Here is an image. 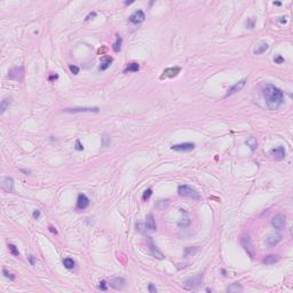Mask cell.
<instances>
[{
	"label": "cell",
	"mask_w": 293,
	"mask_h": 293,
	"mask_svg": "<svg viewBox=\"0 0 293 293\" xmlns=\"http://www.w3.org/2000/svg\"><path fill=\"white\" fill-rule=\"evenodd\" d=\"M49 230H50V231H52L53 234H57V230L55 229L54 227H49Z\"/></svg>",
	"instance_id": "44"
},
{
	"label": "cell",
	"mask_w": 293,
	"mask_h": 293,
	"mask_svg": "<svg viewBox=\"0 0 293 293\" xmlns=\"http://www.w3.org/2000/svg\"><path fill=\"white\" fill-rule=\"evenodd\" d=\"M148 290H149V292H150V293H157V289H156V286H155L152 283H150V284H149V286H148Z\"/></svg>",
	"instance_id": "36"
},
{
	"label": "cell",
	"mask_w": 293,
	"mask_h": 293,
	"mask_svg": "<svg viewBox=\"0 0 293 293\" xmlns=\"http://www.w3.org/2000/svg\"><path fill=\"white\" fill-rule=\"evenodd\" d=\"M28 260H29V262H30V265L31 266H33L34 265V262H36V258H34L33 256H28Z\"/></svg>",
	"instance_id": "38"
},
{
	"label": "cell",
	"mask_w": 293,
	"mask_h": 293,
	"mask_svg": "<svg viewBox=\"0 0 293 293\" xmlns=\"http://www.w3.org/2000/svg\"><path fill=\"white\" fill-rule=\"evenodd\" d=\"M2 274H4L5 277H6V278H9V279H11V281H13V279H15V276H14L13 274H11V273H8V271L6 270V269H5V268L2 269Z\"/></svg>",
	"instance_id": "32"
},
{
	"label": "cell",
	"mask_w": 293,
	"mask_h": 293,
	"mask_svg": "<svg viewBox=\"0 0 293 293\" xmlns=\"http://www.w3.org/2000/svg\"><path fill=\"white\" fill-rule=\"evenodd\" d=\"M271 156H273L275 159H277V160L284 159V158H285V149H284V146H277V148L273 149V150H271Z\"/></svg>",
	"instance_id": "17"
},
{
	"label": "cell",
	"mask_w": 293,
	"mask_h": 293,
	"mask_svg": "<svg viewBox=\"0 0 293 293\" xmlns=\"http://www.w3.org/2000/svg\"><path fill=\"white\" fill-rule=\"evenodd\" d=\"M63 265L65 268H68V269H72V268L75 267V261L71 259V258H67V259L63 260Z\"/></svg>",
	"instance_id": "28"
},
{
	"label": "cell",
	"mask_w": 293,
	"mask_h": 293,
	"mask_svg": "<svg viewBox=\"0 0 293 293\" xmlns=\"http://www.w3.org/2000/svg\"><path fill=\"white\" fill-rule=\"evenodd\" d=\"M11 98H5L4 100L1 101V103H0V113H1V115L7 110V108L9 107V104H11Z\"/></svg>",
	"instance_id": "23"
},
{
	"label": "cell",
	"mask_w": 293,
	"mask_h": 293,
	"mask_svg": "<svg viewBox=\"0 0 293 293\" xmlns=\"http://www.w3.org/2000/svg\"><path fill=\"white\" fill-rule=\"evenodd\" d=\"M88 205H90V199H88V197H87L86 195H84V194H80V195L78 196V199H77V210L79 211L86 210L87 207H88Z\"/></svg>",
	"instance_id": "12"
},
{
	"label": "cell",
	"mask_w": 293,
	"mask_h": 293,
	"mask_svg": "<svg viewBox=\"0 0 293 293\" xmlns=\"http://www.w3.org/2000/svg\"><path fill=\"white\" fill-rule=\"evenodd\" d=\"M241 244L242 246H243V248L245 250V252L250 256V258L253 259V258H254V254H256V251H254V247H253V244H252V241H251V238H250V236H247V235L242 236Z\"/></svg>",
	"instance_id": "5"
},
{
	"label": "cell",
	"mask_w": 293,
	"mask_h": 293,
	"mask_svg": "<svg viewBox=\"0 0 293 293\" xmlns=\"http://www.w3.org/2000/svg\"><path fill=\"white\" fill-rule=\"evenodd\" d=\"M177 194L180 196H183V197H188V198L195 199V200H200V195L199 192L194 189L190 186H187V184H182V186H179L177 188Z\"/></svg>",
	"instance_id": "2"
},
{
	"label": "cell",
	"mask_w": 293,
	"mask_h": 293,
	"mask_svg": "<svg viewBox=\"0 0 293 293\" xmlns=\"http://www.w3.org/2000/svg\"><path fill=\"white\" fill-rule=\"evenodd\" d=\"M109 285L115 290H123L126 286V281L123 277H116L110 279Z\"/></svg>",
	"instance_id": "14"
},
{
	"label": "cell",
	"mask_w": 293,
	"mask_h": 293,
	"mask_svg": "<svg viewBox=\"0 0 293 293\" xmlns=\"http://www.w3.org/2000/svg\"><path fill=\"white\" fill-rule=\"evenodd\" d=\"M40 216V211L39 210H34V212H33V219H36L37 220L38 218Z\"/></svg>",
	"instance_id": "40"
},
{
	"label": "cell",
	"mask_w": 293,
	"mask_h": 293,
	"mask_svg": "<svg viewBox=\"0 0 293 293\" xmlns=\"http://www.w3.org/2000/svg\"><path fill=\"white\" fill-rule=\"evenodd\" d=\"M94 16H96V13L95 11H93V13H90V15L86 17V21H88V20H90V17H94Z\"/></svg>",
	"instance_id": "43"
},
{
	"label": "cell",
	"mask_w": 293,
	"mask_h": 293,
	"mask_svg": "<svg viewBox=\"0 0 293 293\" xmlns=\"http://www.w3.org/2000/svg\"><path fill=\"white\" fill-rule=\"evenodd\" d=\"M173 151H177V152H187V151H191L195 149V143H180V144H174L171 148Z\"/></svg>",
	"instance_id": "8"
},
{
	"label": "cell",
	"mask_w": 293,
	"mask_h": 293,
	"mask_svg": "<svg viewBox=\"0 0 293 293\" xmlns=\"http://www.w3.org/2000/svg\"><path fill=\"white\" fill-rule=\"evenodd\" d=\"M181 71V68L179 67H175V68H167L163 71V75L160 76V79H165V78H174L177 77Z\"/></svg>",
	"instance_id": "13"
},
{
	"label": "cell",
	"mask_w": 293,
	"mask_h": 293,
	"mask_svg": "<svg viewBox=\"0 0 293 293\" xmlns=\"http://www.w3.org/2000/svg\"><path fill=\"white\" fill-rule=\"evenodd\" d=\"M148 245H149V250H150V253L152 254V256L157 258V259H160V260L164 259L163 253L159 251L157 247H156V245H154V243H152V239H151L150 237H148Z\"/></svg>",
	"instance_id": "16"
},
{
	"label": "cell",
	"mask_w": 293,
	"mask_h": 293,
	"mask_svg": "<svg viewBox=\"0 0 293 293\" xmlns=\"http://www.w3.org/2000/svg\"><path fill=\"white\" fill-rule=\"evenodd\" d=\"M1 188L6 192H11L14 190V180L9 177H4L2 182H1Z\"/></svg>",
	"instance_id": "15"
},
{
	"label": "cell",
	"mask_w": 293,
	"mask_h": 293,
	"mask_svg": "<svg viewBox=\"0 0 293 293\" xmlns=\"http://www.w3.org/2000/svg\"><path fill=\"white\" fill-rule=\"evenodd\" d=\"M285 19H286V17H281L279 22H281V23H284V24H285V23L287 22V20H285Z\"/></svg>",
	"instance_id": "45"
},
{
	"label": "cell",
	"mask_w": 293,
	"mask_h": 293,
	"mask_svg": "<svg viewBox=\"0 0 293 293\" xmlns=\"http://www.w3.org/2000/svg\"><path fill=\"white\" fill-rule=\"evenodd\" d=\"M195 251H196V248L195 250H192V248H186V256H188L189 254H194Z\"/></svg>",
	"instance_id": "39"
},
{
	"label": "cell",
	"mask_w": 293,
	"mask_h": 293,
	"mask_svg": "<svg viewBox=\"0 0 293 293\" xmlns=\"http://www.w3.org/2000/svg\"><path fill=\"white\" fill-rule=\"evenodd\" d=\"M98 289L102 290V291H107V284H105V281H101V282H100Z\"/></svg>",
	"instance_id": "37"
},
{
	"label": "cell",
	"mask_w": 293,
	"mask_h": 293,
	"mask_svg": "<svg viewBox=\"0 0 293 293\" xmlns=\"http://www.w3.org/2000/svg\"><path fill=\"white\" fill-rule=\"evenodd\" d=\"M133 4V1H125V5H131Z\"/></svg>",
	"instance_id": "46"
},
{
	"label": "cell",
	"mask_w": 293,
	"mask_h": 293,
	"mask_svg": "<svg viewBox=\"0 0 293 293\" xmlns=\"http://www.w3.org/2000/svg\"><path fill=\"white\" fill-rule=\"evenodd\" d=\"M110 142H111V140H110V136L108 135V134H104V135H103V138H102V144H103V146H104V148L109 146H110Z\"/></svg>",
	"instance_id": "30"
},
{
	"label": "cell",
	"mask_w": 293,
	"mask_h": 293,
	"mask_svg": "<svg viewBox=\"0 0 293 293\" xmlns=\"http://www.w3.org/2000/svg\"><path fill=\"white\" fill-rule=\"evenodd\" d=\"M245 84H246V79H242V80H239L238 83L233 85L229 90H227V93H225V98H229V96L236 94V93H238V92H241V90H243V87L245 86Z\"/></svg>",
	"instance_id": "7"
},
{
	"label": "cell",
	"mask_w": 293,
	"mask_h": 293,
	"mask_svg": "<svg viewBox=\"0 0 293 293\" xmlns=\"http://www.w3.org/2000/svg\"><path fill=\"white\" fill-rule=\"evenodd\" d=\"M144 20H146V14H144V11H141V9L135 11L129 16V22L133 23V24H140V23H142Z\"/></svg>",
	"instance_id": "10"
},
{
	"label": "cell",
	"mask_w": 293,
	"mask_h": 293,
	"mask_svg": "<svg viewBox=\"0 0 293 293\" xmlns=\"http://www.w3.org/2000/svg\"><path fill=\"white\" fill-rule=\"evenodd\" d=\"M285 223H286L285 216H283L282 214L275 215L274 218H273V220H271V225L274 227L275 229H278V230L283 229V228L285 227Z\"/></svg>",
	"instance_id": "11"
},
{
	"label": "cell",
	"mask_w": 293,
	"mask_h": 293,
	"mask_svg": "<svg viewBox=\"0 0 293 293\" xmlns=\"http://www.w3.org/2000/svg\"><path fill=\"white\" fill-rule=\"evenodd\" d=\"M111 63H112V57L104 56L103 59H102V63H101V65L98 67V70L104 71V70H107V69H108L110 65H111Z\"/></svg>",
	"instance_id": "20"
},
{
	"label": "cell",
	"mask_w": 293,
	"mask_h": 293,
	"mask_svg": "<svg viewBox=\"0 0 293 293\" xmlns=\"http://www.w3.org/2000/svg\"><path fill=\"white\" fill-rule=\"evenodd\" d=\"M269 48V45H268L266 42H259L258 45L256 46V48L253 49V53L256 54V55H260V54H262V53H265L267 49Z\"/></svg>",
	"instance_id": "19"
},
{
	"label": "cell",
	"mask_w": 293,
	"mask_h": 293,
	"mask_svg": "<svg viewBox=\"0 0 293 293\" xmlns=\"http://www.w3.org/2000/svg\"><path fill=\"white\" fill-rule=\"evenodd\" d=\"M245 143H246V144H247V146L251 148L252 151H254L256 148H258V141H256V138H250V139H248Z\"/></svg>",
	"instance_id": "27"
},
{
	"label": "cell",
	"mask_w": 293,
	"mask_h": 293,
	"mask_svg": "<svg viewBox=\"0 0 293 293\" xmlns=\"http://www.w3.org/2000/svg\"><path fill=\"white\" fill-rule=\"evenodd\" d=\"M75 148H76V150H78V151L84 150V146H83V144L80 143V140H79V139L76 140V146H75Z\"/></svg>",
	"instance_id": "34"
},
{
	"label": "cell",
	"mask_w": 293,
	"mask_h": 293,
	"mask_svg": "<svg viewBox=\"0 0 293 293\" xmlns=\"http://www.w3.org/2000/svg\"><path fill=\"white\" fill-rule=\"evenodd\" d=\"M284 57L281 56V55H276V56L274 57V62L277 64H281V63H284Z\"/></svg>",
	"instance_id": "33"
},
{
	"label": "cell",
	"mask_w": 293,
	"mask_h": 293,
	"mask_svg": "<svg viewBox=\"0 0 293 293\" xmlns=\"http://www.w3.org/2000/svg\"><path fill=\"white\" fill-rule=\"evenodd\" d=\"M151 195H152V189L151 188H149V189H146V191L143 192V196H142V199L146 202V200H148V199L150 198L151 197Z\"/></svg>",
	"instance_id": "31"
},
{
	"label": "cell",
	"mask_w": 293,
	"mask_h": 293,
	"mask_svg": "<svg viewBox=\"0 0 293 293\" xmlns=\"http://www.w3.org/2000/svg\"><path fill=\"white\" fill-rule=\"evenodd\" d=\"M69 69H70V71H71L73 75H78L79 73V68L77 67V65H70Z\"/></svg>",
	"instance_id": "35"
},
{
	"label": "cell",
	"mask_w": 293,
	"mask_h": 293,
	"mask_svg": "<svg viewBox=\"0 0 293 293\" xmlns=\"http://www.w3.org/2000/svg\"><path fill=\"white\" fill-rule=\"evenodd\" d=\"M139 69H140V65L138 63H135V62H133V63H129L125 68V70H124V72L125 73H127V72H136V71H139Z\"/></svg>",
	"instance_id": "24"
},
{
	"label": "cell",
	"mask_w": 293,
	"mask_h": 293,
	"mask_svg": "<svg viewBox=\"0 0 293 293\" xmlns=\"http://www.w3.org/2000/svg\"><path fill=\"white\" fill-rule=\"evenodd\" d=\"M247 26L250 28V29H253L254 28V20L251 19V21H250V23H247Z\"/></svg>",
	"instance_id": "41"
},
{
	"label": "cell",
	"mask_w": 293,
	"mask_h": 293,
	"mask_svg": "<svg viewBox=\"0 0 293 293\" xmlns=\"http://www.w3.org/2000/svg\"><path fill=\"white\" fill-rule=\"evenodd\" d=\"M8 248H9V251H11V253L13 254V256H20L19 250H17V247H16V246H15L14 244H8Z\"/></svg>",
	"instance_id": "29"
},
{
	"label": "cell",
	"mask_w": 293,
	"mask_h": 293,
	"mask_svg": "<svg viewBox=\"0 0 293 293\" xmlns=\"http://www.w3.org/2000/svg\"><path fill=\"white\" fill-rule=\"evenodd\" d=\"M281 241H282V235L277 233H273L266 237V244H267L269 247L276 246Z\"/></svg>",
	"instance_id": "9"
},
{
	"label": "cell",
	"mask_w": 293,
	"mask_h": 293,
	"mask_svg": "<svg viewBox=\"0 0 293 293\" xmlns=\"http://www.w3.org/2000/svg\"><path fill=\"white\" fill-rule=\"evenodd\" d=\"M274 5H276V6H281V2H278V1H276V2H274Z\"/></svg>",
	"instance_id": "47"
},
{
	"label": "cell",
	"mask_w": 293,
	"mask_h": 293,
	"mask_svg": "<svg viewBox=\"0 0 293 293\" xmlns=\"http://www.w3.org/2000/svg\"><path fill=\"white\" fill-rule=\"evenodd\" d=\"M203 282V274H199L197 276H194L191 278H188L186 282L183 283V287L187 290H197L199 286L202 285Z\"/></svg>",
	"instance_id": "4"
},
{
	"label": "cell",
	"mask_w": 293,
	"mask_h": 293,
	"mask_svg": "<svg viewBox=\"0 0 293 293\" xmlns=\"http://www.w3.org/2000/svg\"><path fill=\"white\" fill-rule=\"evenodd\" d=\"M277 261H279V258L277 256H267L263 259V263L265 265H274Z\"/></svg>",
	"instance_id": "25"
},
{
	"label": "cell",
	"mask_w": 293,
	"mask_h": 293,
	"mask_svg": "<svg viewBox=\"0 0 293 293\" xmlns=\"http://www.w3.org/2000/svg\"><path fill=\"white\" fill-rule=\"evenodd\" d=\"M98 108H71V109H64V112H98Z\"/></svg>",
	"instance_id": "18"
},
{
	"label": "cell",
	"mask_w": 293,
	"mask_h": 293,
	"mask_svg": "<svg viewBox=\"0 0 293 293\" xmlns=\"http://www.w3.org/2000/svg\"><path fill=\"white\" fill-rule=\"evenodd\" d=\"M23 75H24V69L23 67H14L8 71V78L11 80H16V81H21L23 79Z\"/></svg>",
	"instance_id": "6"
},
{
	"label": "cell",
	"mask_w": 293,
	"mask_h": 293,
	"mask_svg": "<svg viewBox=\"0 0 293 293\" xmlns=\"http://www.w3.org/2000/svg\"><path fill=\"white\" fill-rule=\"evenodd\" d=\"M177 225L180 227V228H187V227H189L190 225V220H189L188 216H183L182 219H180L179 220V222H177Z\"/></svg>",
	"instance_id": "26"
},
{
	"label": "cell",
	"mask_w": 293,
	"mask_h": 293,
	"mask_svg": "<svg viewBox=\"0 0 293 293\" xmlns=\"http://www.w3.org/2000/svg\"><path fill=\"white\" fill-rule=\"evenodd\" d=\"M243 291V286L239 283H233L231 285L227 287V292L228 293H238Z\"/></svg>",
	"instance_id": "21"
},
{
	"label": "cell",
	"mask_w": 293,
	"mask_h": 293,
	"mask_svg": "<svg viewBox=\"0 0 293 293\" xmlns=\"http://www.w3.org/2000/svg\"><path fill=\"white\" fill-rule=\"evenodd\" d=\"M262 94L265 100H266L267 107L270 110L278 109L283 104V102H284V94H283V92L276 86L271 85V84H268V85L263 87Z\"/></svg>",
	"instance_id": "1"
},
{
	"label": "cell",
	"mask_w": 293,
	"mask_h": 293,
	"mask_svg": "<svg viewBox=\"0 0 293 293\" xmlns=\"http://www.w3.org/2000/svg\"><path fill=\"white\" fill-rule=\"evenodd\" d=\"M136 228L141 233H146V231H156L157 230V225L155 222V218L152 214H149L146 218V221L143 223H138Z\"/></svg>",
	"instance_id": "3"
},
{
	"label": "cell",
	"mask_w": 293,
	"mask_h": 293,
	"mask_svg": "<svg viewBox=\"0 0 293 293\" xmlns=\"http://www.w3.org/2000/svg\"><path fill=\"white\" fill-rule=\"evenodd\" d=\"M121 44H123V38L120 36H116V42L112 44V49L115 53H119L121 49Z\"/></svg>",
	"instance_id": "22"
},
{
	"label": "cell",
	"mask_w": 293,
	"mask_h": 293,
	"mask_svg": "<svg viewBox=\"0 0 293 293\" xmlns=\"http://www.w3.org/2000/svg\"><path fill=\"white\" fill-rule=\"evenodd\" d=\"M57 78H59V76H57V75H50L48 79L50 80V81H53V80H56Z\"/></svg>",
	"instance_id": "42"
}]
</instances>
